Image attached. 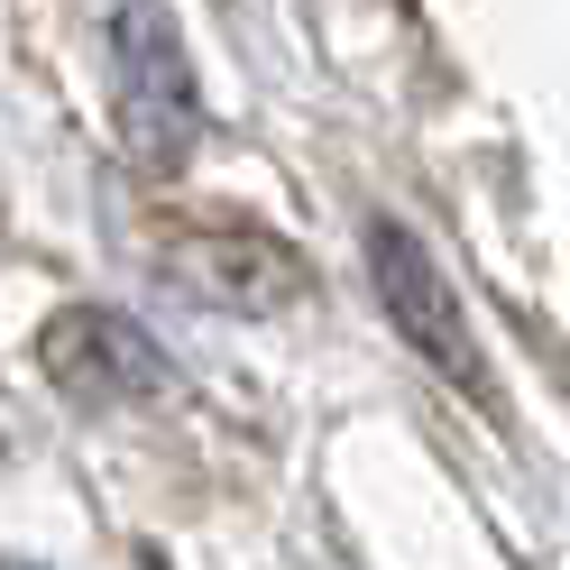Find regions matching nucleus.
Masks as SVG:
<instances>
[{"instance_id":"nucleus-1","label":"nucleus","mask_w":570,"mask_h":570,"mask_svg":"<svg viewBox=\"0 0 570 570\" xmlns=\"http://www.w3.org/2000/svg\"><path fill=\"white\" fill-rule=\"evenodd\" d=\"M101 28V83H111V129L138 175H175L203 138V83L185 56L166 0H92Z\"/></svg>"},{"instance_id":"nucleus-2","label":"nucleus","mask_w":570,"mask_h":570,"mask_svg":"<svg viewBox=\"0 0 570 570\" xmlns=\"http://www.w3.org/2000/svg\"><path fill=\"white\" fill-rule=\"evenodd\" d=\"M368 285H377V304H386V323H396V341L414 350L433 377H451L460 396H488V360H479V332H470V313H460L451 295V276L442 258L423 248L405 222H368Z\"/></svg>"},{"instance_id":"nucleus-3","label":"nucleus","mask_w":570,"mask_h":570,"mask_svg":"<svg viewBox=\"0 0 570 570\" xmlns=\"http://www.w3.org/2000/svg\"><path fill=\"white\" fill-rule=\"evenodd\" d=\"M38 368L56 396H75V405H148L175 386L166 368V350L148 323H129V313L111 304H65L38 323Z\"/></svg>"},{"instance_id":"nucleus-4","label":"nucleus","mask_w":570,"mask_h":570,"mask_svg":"<svg viewBox=\"0 0 570 570\" xmlns=\"http://www.w3.org/2000/svg\"><path fill=\"white\" fill-rule=\"evenodd\" d=\"M157 267H166L175 295H194L203 313H239V323H267V313L304 304V285H313V267H304L276 230H239V222L166 239Z\"/></svg>"},{"instance_id":"nucleus-5","label":"nucleus","mask_w":570,"mask_h":570,"mask_svg":"<svg viewBox=\"0 0 570 570\" xmlns=\"http://www.w3.org/2000/svg\"><path fill=\"white\" fill-rule=\"evenodd\" d=\"M138 570H166V561H157V552H148V561H138Z\"/></svg>"}]
</instances>
